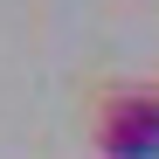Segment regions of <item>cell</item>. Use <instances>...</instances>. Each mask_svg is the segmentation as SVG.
I'll return each mask as SVG.
<instances>
[{
    "mask_svg": "<svg viewBox=\"0 0 159 159\" xmlns=\"http://www.w3.org/2000/svg\"><path fill=\"white\" fill-rule=\"evenodd\" d=\"M90 139L104 159H159V90H104L90 111Z\"/></svg>",
    "mask_w": 159,
    "mask_h": 159,
    "instance_id": "obj_1",
    "label": "cell"
}]
</instances>
